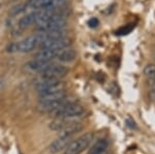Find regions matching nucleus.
<instances>
[{"instance_id": "18", "label": "nucleus", "mask_w": 155, "mask_h": 154, "mask_svg": "<svg viewBox=\"0 0 155 154\" xmlns=\"http://www.w3.org/2000/svg\"><path fill=\"white\" fill-rule=\"evenodd\" d=\"M134 24H129V25H126V26H124V27H121L119 30L116 31V34H118V35H125V34H128L129 32L134 29Z\"/></svg>"}, {"instance_id": "5", "label": "nucleus", "mask_w": 155, "mask_h": 154, "mask_svg": "<svg viewBox=\"0 0 155 154\" xmlns=\"http://www.w3.org/2000/svg\"><path fill=\"white\" fill-rule=\"evenodd\" d=\"M68 73V68L62 64H49L42 71H41V79H57L63 78Z\"/></svg>"}, {"instance_id": "19", "label": "nucleus", "mask_w": 155, "mask_h": 154, "mask_svg": "<svg viewBox=\"0 0 155 154\" xmlns=\"http://www.w3.org/2000/svg\"><path fill=\"white\" fill-rule=\"evenodd\" d=\"M98 24H99V22L96 18H92L88 21V25H89V27H91V28H95Z\"/></svg>"}, {"instance_id": "10", "label": "nucleus", "mask_w": 155, "mask_h": 154, "mask_svg": "<svg viewBox=\"0 0 155 154\" xmlns=\"http://www.w3.org/2000/svg\"><path fill=\"white\" fill-rule=\"evenodd\" d=\"M109 148V141L107 139H101L93 144L88 154H102Z\"/></svg>"}, {"instance_id": "8", "label": "nucleus", "mask_w": 155, "mask_h": 154, "mask_svg": "<svg viewBox=\"0 0 155 154\" xmlns=\"http://www.w3.org/2000/svg\"><path fill=\"white\" fill-rule=\"evenodd\" d=\"M65 103H67L66 98L54 101H39L37 109H38V111L44 112V113H53L54 111H56L58 108L63 106Z\"/></svg>"}, {"instance_id": "2", "label": "nucleus", "mask_w": 155, "mask_h": 154, "mask_svg": "<svg viewBox=\"0 0 155 154\" xmlns=\"http://www.w3.org/2000/svg\"><path fill=\"white\" fill-rule=\"evenodd\" d=\"M94 136L91 133H85L72 141L64 149V154H82L90 146L93 141Z\"/></svg>"}, {"instance_id": "17", "label": "nucleus", "mask_w": 155, "mask_h": 154, "mask_svg": "<svg viewBox=\"0 0 155 154\" xmlns=\"http://www.w3.org/2000/svg\"><path fill=\"white\" fill-rule=\"evenodd\" d=\"M25 9H26V4H16V5H14L12 7L11 9H9V16L11 17H15V16H18L19 14H21V12H23Z\"/></svg>"}, {"instance_id": "11", "label": "nucleus", "mask_w": 155, "mask_h": 154, "mask_svg": "<svg viewBox=\"0 0 155 154\" xmlns=\"http://www.w3.org/2000/svg\"><path fill=\"white\" fill-rule=\"evenodd\" d=\"M59 51H54V50H48V49H41V51L35 55V59H39L42 61L50 62L53 60L54 58H56L58 55Z\"/></svg>"}, {"instance_id": "6", "label": "nucleus", "mask_w": 155, "mask_h": 154, "mask_svg": "<svg viewBox=\"0 0 155 154\" xmlns=\"http://www.w3.org/2000/svg\"><path fill=\"white\" fill-rule=\"evenodd\" d=\"M71 44V41L66 37H61V38H55L45 41L39 44L41 49H48L54 50V51H61L63 49H66Z\"/></svg>"}, {"instance_id": "13", "label": "nucleus", "mask_w": 155, "mask_h": 154, "mask_svg": "<svg viewBox=\"0 0 155 154\" xmlns=\"http://www.w3.org/2000/svg\"><path fill=\"white\" fill-rule=\"evenodd\" d=\"M50 64V62L47 61H42L39 60V59H34V60H31L30 62L26 64L27 68H29L30 70L33 71H42L45 68L47 67Z\"/></svg>"}, {"instance_id": "4", "label": "nucleus", "mask_w": 155, "mask_h": 154, "mask_svg": "<svg viewBox=\"0 0 155 154\" xmlns=\"http://www.w3.org/2000/svg\"><path fill=\"white\" fill-rule=\"evenodd\" d=\"M66 26V20L62 14H58L56 16L52 17L51 19L47 20L45 22L38 23L37 29L41 32L51 31V30H60Z\"/></svg>"}, {"instance_id": "3", "label": "nucleus", "mask_w": 155, "mask_h": 154, "mask_svg": "<svg viewBox=\"0 0 155 154\" xmlns=\"http://www.w3.org/2000/svg\"><path fill=\"white\" fill-rule=\"evenodd\" d=\"M35 89L39 95H45L64 90V84L57 79H41L36 83Z\"/></svg>"}, {"instance_id": "20", "label": "nucleus", "mask_w": 155, "mask_h": 154, "mask_svg": "<svg viewBox=\"0 0 155 154\" xmlns=\"http://www.w3.org/2000/svg\"><path fill=\"white\" fill-rule=\"evenodd\" d=\"M7 50V52H17V44H9L8 47L6 48Z\"/></svg>"}, {"instance_id": "21", "label": "nucleus", "mask_w": 155, "mask_h": 154, "mask_svg": "<svg viewBox=\"0 0 155 154\" xmlns=\"http://www.w3.org/2000/svg\"><path fill=\"white\" fill-rule=\"evenodd\" d=\"M152 92H153V94L155 95V84H153V88H152Z\"/></svg>"}, {"instance_id": "16", "label": "nucleus", "mask_w": 155, "mask_h": 154, "mask_svg": "<svg viewBox=\"0 0 155 154\" xmlns=\"http://www.w3.org/2000/svg\"><path fill=\"white\" fill-rule=\"evenodd\" d=\"M145 76L149 79L152 84H155V66L154 65H147L144 69Z\"/></svg>"}, {"instance_id": "14", "label": "nucleus", "mask_w": 155, "mask_h": 154, "mask_svg": "<svg viewBox=\"0 0 155 154\" xmlns=\"http://www.w3.org/2000/svg\"><path fill=\"white\" fill-rule=\"evenodd\" d=\"M63 98H66V93L64 90L50 94H45V95H39V101H54Z\"/></svg>"}, {"instance_id": "1", "label": "nucleus", "mask_w": 155, "mask_h": 154, "mask_svg": "<svg viewBox=\"0 0 155 154\" xmlns=\"http://www.w3.org/2000/svg\"><path fill=\"white\" fill-rule=\"evenodd\" d=\"M84 113L85 111L83 106L72 101H67L63 106L53 112L55 117L58 119H64V120L80 118L84 115Z\"/></svg>"}, {"instance_id": "12", "label": "nucleus", "mask_w": 155, "mask_h": 154, "mask_svg": "<svg viewBox=\"0 0 155 154\" xmlns=\"http://www.w3.org/2000/svg\"><path fill=\"white\" fill-rule=\"evenodd\" d=\"M77 54L74 50L68 49V50H61L59 51L58 55H57L56 58L58 59L59 61L64 62V63H69V62H72L76 59Z\"/></svg>"}, {"instance_id": "9", "label": "nucleus", "mask_w": 155, "mask_h": 154, "mask_svg": "<svg viewBox=\"0 0 155 154\" xmlns=\"http://www.w3.org/2000/svg\"><path fill=\"white\" fill-rule=\"evenodd\" d=\"M16 44H17V51L26 53V52L32 51L38 44V38H37V35H31Z\"/></svg>"}, {"instance_id": "7", "label": "nucleus", "mask_w": 155, "mask_h": 154, "mask_svg": "<svg viewBox=\"0 0 155 154\" xmlns=\"http://www.w3.org/2000/svg\"><path fill=\"white\" fill-rule=\"evenodd\" d=\"M71 136L59 135L58 138H57L56 140H54L53 142L51 143V145H50V147H49L50 152L56 154L60 152V151L64 150V149L67 147V145L71 143Z\"/></svg>"}, {"instance_id": "15", "label": "nucleus", "mask_w": 155, "mask_h": 154, "mask_svg": "<svg viewBox=\"0 0 155 154\" xmlns=\"http://www.w3.org/2000/svg\"><path fill=\"white\" fill-rule=\"evenodd\" d=\"M34 22H36V12H31V14L27 15L20 20L19 27L21 29H26L29 26H31Z\"/></svg>"}]
</instances>
